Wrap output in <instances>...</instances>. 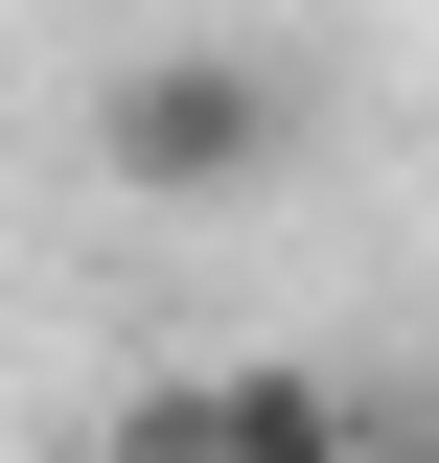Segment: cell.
<instances>
[{"mask_svg":"<svg viewBox=\"0 0 439 463\" xmlns=\"http://www.w3.org/2000/svg\"><path fill=\"white\" fill-rule=\"evenodd\" d=\"M277 163H301V70L277 47H139L93 93V185H139V209H255Z\"/></svg>","mask_w":439,"mask_h":463,"instance_id":"6da1fadb","label":"cell"},{"mask_svg":"<svg viewBox=\"0 0 439 463\" xmlns=\"http://www.w3.org/2000/svg\"><path fill=\"white\" fill-rule=\"evenodd\" d=\"M116 440H277V463H301V440H347V394H324V371H185V394H139Z\"/></svg>","mask_w":439,"mask_h":463,"instance_id":"7a4b0ae2","label":"cell"}]
</instances>
